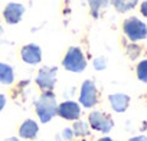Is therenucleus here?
Segmentation results:
<instances>
[{"instance_id":"f257e3e1","label":"nucleus","mask_w":147,"mask_h":141,"mask_svg":"<svg viewBox=\"0 0 147 141\" xmlns=\"http://www.w3.org/2000/svg\"><path fill=\"white\" fill-rule=\"evenodd\" d=\"M35 108H36V114L39 120L42 122H49L56 115V111H58V102L52 91L43 92L39 97V99L35 102Z\"/></svg>"},{"instance_id":"f03ea898","label":"nucleus","mask_w":147,"mask_h":141,"mask_svg":"<svg viewBox=\"0 0 147 141\" xmlns=\"http://www.w3.org/2000/svg\"><path fill=\"white\" fill-rule=\"evenodd\" d=\"M62 65L66 70H71V72H82L87 66V59L80 48L72 46L68 49L62 60Z\"/></svg>"},{"instance_id":"7ed1b4c3","label":"nucleus","mask_w":147,"mask_h":141,"mask_svg":"<svg viewBox=\"0 0 147 141\" xmlns=\"http://www.w3.org/2000/svg\"><path fill=\"white\" fill-rule=\"evenodd\" d=\"M123 30H124L125 36L133 42L143 40V39L147 38V26H146V23H143L137 17L125 19L124 23H123Z\"/></svg>"},{"instance_id":"20e7f679","label":"nucleus","mask_w":147,"mask_h":141,"mask_svg":"<svg viewBox=\"0 0 147 141\" xmlns=\"http://www.w3.org/2000/svg\"><path fill=\"white\" fill-rule=\"evenodd\" d=\"M88 124L92 130L100 132H110L114 127V121L111 120V117L101 111H92L88 115Z\"/></svg>"},{"instance_id":"39448f33","label":"nucleus","mask_w":147,"mask_h":141,"mask_svg":"<svg viewBox=\"0 0 147 141\" xmlns=\"http://www.w3.org/2000/svg\"><path fill=\"white\" fill-rule=\"evenodd\" d=\"M98 102V91L97 87L94 84V81L87 79L82 87H81V92H80V104L85 108H92L95 107Z\"/></svg>"},{"instance_id":"423d86ee","label":"nucleus","mask_w":147,"mask_h":141,"mask_svg":"<svg viewBox=\"0 0 147 141\" xmlns=\"http://www.w3.org/2000/svg\"><path fill=\"white\" fill-rule=\"evenodd\" d=\"M56 72L58 69L53 66H43L39 70V74L36 77V84L43 92L53 89L55 82H56Z\"/></svg>"},{"instance_id":"0eeeda50","label":"nucleus","mask_w":147,"mask_h":141,"mask_svg":"<svg viewBox=\"0 0 147 141\" xmlns=\"http://www.w3.org/2000/svg\"><path fill=\"white\" fill-rule=\"evenodd\" d=\"M56 115H59V117H62L63 120H68V121H75L81 117L80 104L74 102V101H65V102L58 105Z\"/></svg>"},{"instance_id":"6e6552de","label":"nucleus","mask_w":147,"mask_h":141,"mask_svg":"<svg viewBox=\"0 0 147 141\" xmlns=\"http://www.w3.org/2000/svg\"><path fill=\"white\" fill-rule=\"evenodd\" d=\"M25 13V6L20 3H9L3 10V17L9 25H16L20 22Z\"/></svg>"},{"instance_id":"1a4fd4ad","label":"nucleus","mask_w":147,"mask_h":141,"mask_svg":"<svg viewBox=\"0 0 147 141\" xmlns=\"http://www.w3.org/2000/svg\"><path fill=\"white\" fill-rule=\"evenodd\" d=\"M20 56L22 59L29 63V65H36L42 60V50L38 45L35 43H29V45H25L22 49H20Z\"/></svg>"},{"instance_id":"9d476101","label":"nucleus","mask_w":147,"mask_h":141,"mask_svg":"<svg viewBox=\"0 0 147 141\" xmlns=\"http://www.w3.org/2000/svg\"><path fill=\"white\" fill-rule=\"evenodd\" d=\"M108 99L115 112H124L130 104V97L125 94H113L108 97Z\"/></svg>"},{"instance_id":"9b49d317","label":"nucleus","mask_w":147,"mask_h":141,"mask_svg":"<svg viewBox=\"0 0 147 141\" xmlns=\"http://www.w3.org/2000/svg\"><path fill=\"white\" fill-rule=\"evenodd\" d=\"M38 131H39L38 124L33 120H26L19 128V135L25 140H33V138H36Z\"/></svg>"},{"instance_id":"f8f14e48","label":"nucleus","mask_w":147,"mask_h":141,"mask_svg":"<svg viewBox=\"0 0 147 141\" xmlns=\"http://www.w3.org/2000/svg\"><path fill=\"white\" fill-rule=\"evenodd\" d=\"M15 81V72H13V68L2 63L0 62V82L5 84V85H10Z\"/></svg>"},{"instance_id":"ddd939ff","label":"nucleus","mask_w":147,"mask_h":141,"mask_svg":"<svg viewBox=\"0 0 147 141\" xmlns=\"http://www.w3.org/2000/svg\"><path fill=\"white\" fill-rule=\"evenodd\" d=\"M113 3L114 9L120 13H124V12H128L131 9L136 7V5L138 3V0H110Z\"/></svg>"},{"instance_id":"4468645a","label":"nucleus","mask_w":147,"mask_h":141,"mask_svg":"<svg viewBox=\"0 0 147 141\" xmlns=\"http://www.w3.org/2000/svg\"><path fill=\"white\" fill-rule=\"evenodd\" d=\"M90 2V7H91V13L94 17H98V13L101 9H104L110 0H88Z\"/></svg>"},{"instance_id":"2eb2a0df","label":"nucleus","mask_w":147,"mask_h":141,"mask_svg":"<svg viewBox=\"0 0 147 141\" xmlns=\"http://www.w3.org/2000/svg\"><path fill=\"white\" fill-rule=\"evenodd\" d=\"M90 132V128H88V124L84 122V121H77L75 124H74V134L75 135H87Z\"/></svg>"},{"instance_id":"dca6fc26","label":"nucleus","mask_w":147,"mask_h":141,"mask_svg":"<svg viewBox=\"0 0 147 141\" xmlns=\"http://www.w3.org/2000/svg\"><path fill=\"white\" fill-rule=\"evenodd\" d=\"M137 78L141 82H146L147 84V59L141 60L137 65Z\"/></svg>"},{"instance_id":"f3484780","label":"nucleus","mask_w":147,"mask_h":141,"mask_svg":"<svg viewBox=\"0 0 147 141\" xmlns=\"http://www.w3.org/2000/svg\"><path fill=\"white\" fill-rule=\"evenodd\" d=\"M105 66H107V59L105 58H97L95 60H94V68L97 69V70H102V69H105Z\"/></svg>"},{"instance_id":"a211bd4d","label":"nucleus","mask_w":147,"mask_h":141,"mask_svg":"<svg viewBox=\"0 0 147 141\" xmlns=\"http://www.w3.org/2000/svg\"><path fill=\"white\" fill-rule=\"evenodd\" d=\"M140 12H141V15H143L144 17H147V0L141 3V6H140Z\"/></svg>"},{"instance_id":"6ab92c4d","label":"nucleus","mask_w":147,"mask_h":141,"mask_svg":"<svg viewBox=\"0 0 147 141\" xmlns=\"http://www.w3.org/2000/svg\"><path fill=\"white\" fill-rule=\"evenodd\" d=\"M72 135H74L72 130H68V128H65V130H63V137H65L66 140H71V138H72Z\"/></svg>"},{"instance_id":"aec40b11","label":"nucleus","mask_w":147,"mask_h":141,"mask_svg":"<svg viewBox=\"0 0 147 141\" xmlns=\"http://www.w3.org/2000/svg\"><path fill=\"white\" fill-rule=\"evenodd\" d=\"M128 141H147V137H144V135H138V137H133V138H130Z\"/></svg>"},{"instance_id":"412c9836","label":"nucleus","mask_w":147,"mask_h":141,"mask_svg":"<svg viewBox=\"0 0 147 141\" xmlns=\"http://www.w3.org/2000/svg\"><path fill=\"white\" fill-rule=\"evenodd\" d=\"M5 105H6V98H5V95L0 94V111L5 108Z\"/></svg>"},{"instance_id":"4be33fe9","label":"nucleus","mask_w":147,"mask_h":141,"mask_svg":"<svg viewBox=\"0 0 147 141\" xmlns=\"http://www.w3.org/2000/svg\"><path fill=\"white\" fill-rule=\"evenodd\" d=\"M5 141H19V138H16V137H10V138H6Z\"/></svg>"},{"instance_id":"5701e85b","label":"nucleus","mask_w":147,"mask_h":141,"mask_svg":"<svg viewBox=\"0 0 147 141\" xmlns=\"http://www.w3.org/2000/svg\"><path fill=\"white\" fill-rule=\"evenodd\" d=\"M98 141H114V140H111L110 137H104V138H100Z\"/></svg>"},{"instance_id":"b1692460","label":"nucleus","mask_w":147,"mask_h":141,"mask_svg":"<svg viewBox=\"0 0 147 141\" xmlns=\"http://www.w3.org/2000/svg\"><path fill=\"white\" fill-rule=\"evenodd\" d=\"M2 36H3V29H2V26H0V42H2Z\"/></svg>"}]
</instances>
